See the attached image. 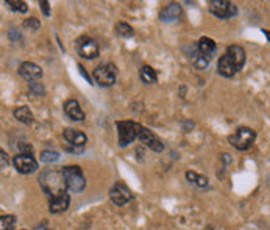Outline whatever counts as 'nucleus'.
Here are the masks:
<instances>
[{"instance_id":"f257e3e1","label":"nucleus","mask_w":270,"mask_h":230,"mask_svg":"<svg viewBox=\"0 0 270 230\" xmlns=\"http://www.w3.org/2000/svg\"><path fill=\"white\" fill-rule=\"evenodd\" d=\"M245 65V50L244 47L233 44L229 46L225 55H222L217 63V72L222 77L231 78L234 77Z\"/></svg>"},{"instance_id":"f03ea898","label":"nucleus","mask_w":270,"mask_h":230,"mask_svg":"<svg viewBox=\"0 0 270 230\" xmlns=\"http://www.w3.org/2000/svg\"><path fill=\"white\" fill-rule=\"evenodd\" d=\"M39 184H41L44 193H47L50 197L66 193V184L61 171H55V169L44 171L39 176Z\"/></svg>"},{"instance_id":"7ed1b4c3","label":"nucleus","mask_w":270,"mask_h":230,"mask_svg":"<svg viewBox=\"0 0 270 230\" xmlns=\"http://www.w3.org/2000/svg\"><path fill=\"white\" fill-rule=\"evenodd\" d=\"M61 174L64 177L66 188L70 189L72 193H82L84 189L86 179L80 166H66V168H62Z\"/></svg>"},{"instance_id":"20e7f679","label":"nucleus","mask_w":270,"mask_h":230,"mask_svg":"<svg viewBox=\"0 0 270 230\" xmlns=\"http://www.w3.org/2000/svg\"><path fill=\"white\" fill-rule=\"evenodd\" d=\"M256 138V132L249 129V127H239L233 135H229V144L237 150H247L253 146Z\"/></svg>"},{"instance_id":"39448f33","label":"nucleus","mask_w":270,"mask_h":230,"mask_svg":"<svg viewBox=\"0 0 270 230\" xmlns=\"http://www.w3.org/2000/svg\"><path fill=\"white\" fill-rule=\"evenodd\" d=\"M94 80L97 82V85L103 86V88H108V86H113L117 80V69L114 65L106 63V65H100L94 69Z\"/></svg>"},{"instance_id":"423d86ee","label":"nucleus","mask_w":270,"mask_h":230,"mask_svg":"<svg viewBox=\"0 0 270 230\" xmlns=\"http://www.w3.org/2000/svg\"><path fill=\"white\" fill-rule=\"evenodd\" d=\"M117 133H119V146L126 147L136 139L138 124L133 121H117Z\"/></svg>"},{"instance_id":"0eeeda50","label":"nucleus","mask_w":270,"mask_h":230,"mask_svg":"<svg viewBox=\"0 0 270 230\" xmlns=\"http://www.w3.org/2000/svg\"><path fill=\"white\" fill-rule=\"evenodd\" d=\"M75 49L78 52V55L86 60H94L99 57L100 49H99V44L95 39L89 38V36H82L77 39L75 43Z\"/></svg>"},{"instance_id":"6e6552de","label":"nucleus","mask_w":270,"mask_h":230,"mask_svg":"<svg viewBox=\"0 0 270 230\" xmlns=\"http://www.w3.org/2000/svg\"><path fill=\"white\" fill-rule=\"evenodd\" d=\"M209 11L219 19H229L237 14V6L229 0H212L209 2Z\"/></svg>"},{"instance_id":"1a4fd4ad","label":"nucleus","mask_w":270,"mask_h":230,"mask_svg":"<svg viewBox=\"0 0 270 230\" xmlns=\"http://www.w3.org/2000/svg\"><path fill=\"white\" fill-rule=\"evenodd\" d=\"M136 138L145 144L148 149L155 150V152H163L164 150V142L156 137L153 132H150L145 127H142L141 124H138V132H136Z\"/></svg>"},{"instance_id":"9d476101","label":"nucleus","mask_w":270,"mask_h":230,"mask_svg":"<svg viewBox=\"0 0 270 230\" xmlns=\"http://www.w3.org/2000/svg\"><path fill=\"white\" fill-rule=\"evenodd\" d=\"M62 138L70 146L67 147V150H72V152H83V147L86 144V141H88V137L82 130H75V129H64Z\"/></svg>"},{"instance_id":"9b49d317","label":"nucleus","mask_w":270,"mask_h":230,"mask_svg":"<svg viewBox=\"0 0 270 230\" xmlns=\"http://www.w3.org/2000/svg\"><path fill=\"white\" fill-rule=\"evenodd\" d=\"M109 197L114 205H117V207H124L125 204H128L133 199V194L130 191V188L126 186L124 182H116L113 188L109 189Z\"/></svg>"},{"instance_id":"f8f14e48","label":"nucleus","mask_w":270,"mask_h":230,"mask_svg":"<svg viewBox=\"0 0 270 230\" xmlns=\"http://www.w3.org/2000/svg\"><path fill=\"white\" fill-rule=\"evenodd\" d=\"M13 164L21 174H33L38 169V161L31 155H23V154L16 155Z\"/></svg>"},{"instance_id":"ddd939ff","label":"nucleus","mask_w":270,"mask_h":230,"mask_svg":"<svg viewBox=\"0 0 270 230\" xmlns=\"http://www.w3.org/2000/svg\"><path fill=\"white\" fill-rule=\"evenodd\" d=\"M19 74H21V77L25 78V80L33 82V80H38V78L42 77V69L31 61H23L19 66Z\"/></svg>"},{"instance_id":"4468645a","label":"nucleus","mask_w":270,"mask_h":230,"mask_svg":"<svg viewBox=\"0 0 270 230\" xmlns=\"http://www.w3.org/2000/svg\"><path fill=\"white\" fill-rule=\"evenodd\" d=\"M70 204V196L67 193L58 194L55 197H50V204H49V211L52 215H58V213L66 211Z\"/></svg>"},{"instance_id":"2eb2a0df","label":"nucleus","mask_w":270,"mask_h":230,"mask_svg":"<svg viewBox=\"0 0 270 230\" xmlns=\"http://www.w3.org/2000/svg\"><path fill=\"white\" fill-rule=\"evenodd\" d=\"M197 46V50L200 52V55L205 58V60H211L212 58V55L216 53V49H217V46H216V43L212 41L211 38H208V36H203V38H200L198 39V43L195 44Z\"/></svg>"},{"instance_id":"dca6fc26","label":"nucleus","mask_w":270,"mask_h":230,"mask_svg":"<svg viewBox=\"0 0 270 230\" xmlns=\"http://www.w3.org/2000/svg\"><path fill=\"white\" fill-rule=\"evenodd\" d=\"M64 113L69 119H72V121H78V122L84 121V112L82 110L80 104H78L75 99H69L64 104Z\"/></svg>"},{"instance_id":"f3484780","label":"nucleus","mask_w":270,"mask_h":230,"mask_svg":"<svg viewBox=\"0 0 270 230\" xmlns=\"http://www.w3.org/2000/svg\"><path fill=\"white\" fill-rule=\"evenodd\" d=\"M183 10H181V6L180 3H175V2H172L169 3L167 6L164 8V10L161 11V21L163 22H172V21H177L180 16H181Z\"/></svg>"},{"instance_id":"a211bd4d","label":"nucleus","mask_w":270,"mask_h":230,"mask_svg":"<svg viewBox=\"0 0 270 230\" xmlns=\"http://www.w3.org/2000/svg\"><path fill=\"white\" fill-rule=\"evenodd\" d=\"M187 58L190 60V63L194 65V68L195 69H198V70H203V69H206V66H208V60H205L202 55H200V52L197 50V46L194 44V46H189V55H187Z\"/></svg>"},{"instance_id":"6ab92c4d","label":"nucleus","mask_w":270,"mask_h":230,"mask_svg":"<svg viewBox=\"0 0 270 230\" xmlns=\"http://www.w3.org/2000/svg\"><path fill=\"white\" fill-rule=\"evenodd\" d=\"M139 77H141V80L144 82L145 85H153L156 83L158 80V75H156V70L152 68V66H142L141 70H139Z\"/></svg>"},{"instance_id":"aec40b11","label":"nucleus","mask_w":270,"mask_h":230,"mask_svg":"<svg viewBox=\"0 0 270 230\" xmlns=\"http://www.w3.org/2000/svg\"><path fill=\"white\" fill-rule=\"evenodd\" d=\"M14 117L22 124H31L33 122V113L28 107H18L14 110Z\"/></svg>"},{"instance_id":"412c9836","label":"nucleus","mask_w":270,"mask_h":230,"mask_svg":"<svg viewBox=\"0 0 270 230\" xmlns=\"http://www.w3.org/2000/svg\"><path fill=\"white\" fill-rule=\"evenodd\" d=\"M116 31H117L119 36L125 38V39L134 36V28L130 25V23H126V22H119L117 25H116Z\"/></svg>"},{"instance_id":"4be33fe9","label":"nucleus","mask_w":270,"mask_h":230,"mask_svg":"<svg viewBox=\"0 0 270 230\" xmlns=\"http://www.w3.org/2000/svg\"><path fill=\"white\" fill-rule=\"evenodd\" d=\"M186 179L190 182V184H194V185L200 186V188L208 186V177L198 176V174H195V172H192V171H187V172H186Z\"/></svg>"},{"instance_id":"5701e85b","label":"nucleus","mask_w":270,"mask_h":230,"mask_svg":"<svg viewBox=\"0 0 270 230\" xmlns=\"http://www.w3.org/2000/svg\"><path fill=\"white\" fill-rule=\"evenodd\" d=\"M11 11H18V13H27L28 11V5L25 2H21V0H6L5 2Z\"/></svg>"},{"instance_id":"b1692460","label":"nucleus","mask_w":270,"mask_h":230,"mask_svg":"<svg viewBox=\"0 0 270 230\" xmlns=\"http://www.w3.org/2000/svg\"><path fill=\"white\" fill-rule=\"evenodd\" d=\"M16 226V216L5 215L0 216V230H14Z\"/></svg>"},{"instance_id":"393cba45","label":"nucleus","mask_w":270,"mask_h":230,"mask_svg":"<svg viewBox=\"0 0 270 230\" xmlns=\"http://www.w3.org/2000/svg\"><path fill=\"white\" fill-rule=\"evenodd\" d=\"M28 88H30V92L35 94V96H44V94H45L44 85L41 82H38V80L28 82Z\"/></svg>"},{"instance_id":"a878e982","label":"nucleus","mask_w":270,"mask_h":230,"mask_svg":"<svg viewBox=\"0 0 270 230\" xmlns=\"http://www.w3.org/2000/svg\"><path fill=\"white\" fill-rule=\"evenodd\" d=\"M41 160L44 163H53V161H58L60 160V154L57 150H44L41 154Z\"/></svg>"},{"instance_id":"bb28decb","label":"nucleus","mask_w":270,"mask_h":230,"mask_svg":"<svg viewBox=\"0 0 270 230\" xmlns=\"http://www.w3.org/2000/svg\"><path fill=\"white\" fill-rule=\"evenodd\" d=\"M23 27L30 28L31 31H36V30H39V27H41V22H39L36 18H28V19L23 21Z\"/></svg>"},{"instance_id":"cd10ccee","label":"nucleus","mask_w":270,"mask_h":230,"mask_svg":"<svg viewBox=\"0 0 270 230\" xmlns=\"http://www.w3.org/2000/svg\"><path fill=\"white\" fill-rule=\"evenodd\" d=\"M8 164H10V158H8L6 152L0 150V169H6Z\"/></svg>"},{"instance_id":"c85d7f7f","label":"nucleus","mask_w":270,"mask_h":230,"mask_svg":"<svg viewBox=\"0 0 270 230\" xmlns=\"http://www.w3.org/2000/svg\"><path fill=\"white\" fill-rule=\"evenodd\" d=\"M19 149L22 150L23 155H31V154H33V147H31L30 144H25V142H21Z\"/></svg>"},{"instance_id":"c756f323","label":"nucleus","mask_w":270,"mask_h":230,"mask_svg":"<svg viewBox=\"0 0 270 230\" xmlns=\"http://www.w3.org/2000/svg\"><path fill=\"white\" fill-rule=\"evenodd\" d=\"M39 5H41V10L45 16H50V8H49V2H45V0H41L39 2Z\"/></svg>"},{"instance_id":"7c9ffc66","label":"nucleus","mask_w":270,"mask_h":230,"mask_svg":"<svg viewBox=\"0 0 270 230\" xmlns=\"http://www.w3.org/2000/svg\"><path fill=\"white\" fill-rule=\"evenodd\" d=\"M78 68H80V72H82V74L84 75V78H86V80H88L89 83H92V82H91V77H89V75H88V72H86V70H84V68H83L82 65H78Z\"/></svg>"},{"instance_id":"2f4dec72","label":"nucleus","mask_w":270,"mask_h":230,"mask_svg":"<svg viewBox=\"0 0 270 230\" xmlns=\"http://www.w3.org/2000/svg\"><path fill=\"white\" fill-rule=\"evenodd\" d=\"M36 230H49V229H45V227H44V226H41V227H38V229H36Z\"/></svg>"}]
</instances>
